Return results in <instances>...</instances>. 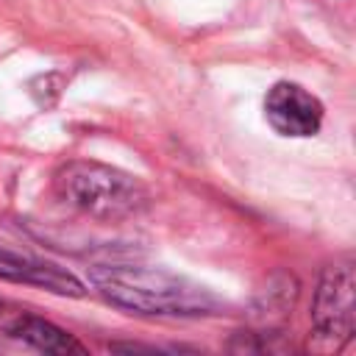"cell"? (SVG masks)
I'll use <instances>...</instances> for the list:
<instances>
[{"mask_svg": "<svg viewBox=\"0 0 356 356\" xmlns=\"http://www.w3.org/2000/svg\"><path fill=\"white\" fill-rule=\"evenodd\" d=\"M92 284L120 309L156 317H209L220 314L225 303L206 286L142 264H95Z\"/></svg>", "mask_w": 356, "mask_h": 356, "instance_id": "obj_1", "label": "cell"}, {"mask_svg": "<svg viewBox=\"0 0 356 356\" xmlns=\"http://www.w3.org/2000/svg\"><path fill=\"white\" fill-rule=\"evenodd\" d=\"M53 186L64 203L97 220L136 217L147 206V189L134 175L97 161H67Z\"/></svg>", "mask_w": 356, "mask_h": 356, "instance_id": "obj_2", "label": "cell"}, {"mask_svg": "<svg viewBox=\"0 0 356 356\" xmlns=\"http://www.w3.org/2000/svg\"><path fill=\"white\" fill-rule=\"evenodd\" d=\"M312 320L320 337L339 342L350 339L356 325V275L350 259L325 267L317 284Z\"/></svg>", "mask_w": 356, "mask_h": 356, "instance_id": "obj_3", "label": "cell"}, {"mask_svg": "<svg viewBox=\"0 0 356 356\" xmlns=\"http://www.w3.org/2000/svg\"><path fill=\"white\" fill-rule=\"evenodd\" d=\"M267 122L281 136H314L323 122V103L298 83L278 81L264 97Z\"/></svg>", "mask_w": 356, "mask_h": 356, "instance_id": "obj_4", "label": "cell"}, {"mask_svg": "<svg viewBox=\"0 0 356 356\" xmlns=\"http://www.w3.org/2000/svg\"><path fill=\"white\" fill-rule=\"evenodd\" d=\"M0 278L11 281V284H31L56 295H70V298H81L86 289L83 284L64 267L39 259L33 253L25 250H14L6 242H0Z\"/></svg>", "mask_w": 356, "mask_h": 356, "instance_id": "obj_5", "label": "cell"}, {"mask_svg": "<svg viewBox=\"0 0 356 356\" xmlns=\"http://www.w3.org/2000/svg\"><path fill=\"white\" fill-rule=\"evenodd\" d=\"M0 328L14 337V339H22L28 342L31 348L36 350H44V353H58V356H67V353H86V348L70 337L64 328H58L56 323L39 317V314H31L25 309H8V306H0Z\"/></svg>", "mask_w": 356, "mask_h": 356, "instance_id": "obj_6", "label": "cell"}]
</instances>
